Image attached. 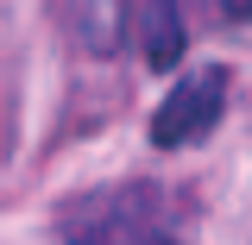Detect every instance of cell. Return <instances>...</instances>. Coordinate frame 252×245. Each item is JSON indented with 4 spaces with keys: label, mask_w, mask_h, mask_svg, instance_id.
Segmentation results:
<instances>
[{
    "label": "cell",
    "mask_w": 252,
    "mask_h": 245,
    "mask_svg": "<svg viewBox=\"0 0 252 245\" xmlns=\"http://www.w3.org/2000/svg\"><path fill=\"white\" fill-rule=\"evenodd\" d=\"M132 26H139V51L158 76L177 69L189 51V26H183V0H132Z\"/></svg>",
    "instance_id": "cell-3"
},
{
    "label": "cell",
    "mask_w": 252,
    "mask_h": 245,
    "mask_svg": "<svg viewBox=\"0 0 252 245\" xmlns=\"http://www.w3.org/2000/svg\"><path fill=\"white\" fill-rule=\"evenodd\" d=\"M227 94H233V69H227V63H202V69L177 76V88L164 94L158 113H152V145L158 151L202 145L220 126V113H227Z\"/></svg>",
    "instance_id": "cell-2"
},
{
    "label": "cell",
    "mask_w": 252,
    "mask_h": 245,
    "mask_svg": "<svg viewBox=\"0 0 252 245\" xmlns=\"http://www.w3.org/2000/svg\"><path fill=\"white\" fill-rule=\"evenodd\" d=\"M69 245H195L189 208L164 183H107L57 214Z\"/></svg>",
    "instance_id": "cell-1"
},
{
    "label": "cell",
    "mask_w": 252,
    "mask_h": 245,
    "mask_svg": "<svg viewBox=\"0 0 252 245\" xmlns=\"http://www.w3.org/2000/svg\"><path fill=\"white\" fill-rule=\"evenodd\" d=\"M215 13L227 26H252V0H215Z\"/></svg>",
    "instance_id": "cell-4"
}]
</instances>
